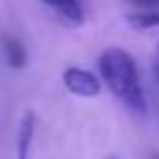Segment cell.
Instances as JSON below:
<instances>
[{
	"mask_svg": "<svg viewBox=\"0 0 159 159\" xmlns=\"http://www.w3.org/2000/svg\"><path fill=\"white\" fill-rule=\"evenodd\" d=\"M2 50H5V60H7V65L12 70H22L27 65V50L17 37H5Z\"/></svg>",
	"mask_w": 159,
	"mask_h": 159,
	"instance_id": "obj_6",
	"label": "cell"
},
{
	"mask_svg": "<svg viewBox=\"0 0 159 159\" xmlns=\"http://www.w3.org/2000/svg\"><path fill=\"white\" fill-rule=\"evenodd\" d=\"M157 50H159V47H157Z\"/></svg>",
	"mask_w": 159,
	"mask_h": 159,
	"instance_id": "obj_10",
	"label": "cell"
},
{
	"mask_svg": "<svg viewBox=\"0 0 159 159\" xmlns=\"http://www.w3.org/2000/svg\"><path fill=\"white\" fill-rule=\"evenodd\" d=\"M137 10H159V0H132Z\"/></svg>",
	"mask_w": 159,
	"mask_h": 159,
	"instance_id": "obj_7",
	"label": "cell"
},
{
	"mask_svg": "<svg viewBox=\"0 0 159 159\" xmlns=\"http://www.w3.org/2000/svg\"><path fill=\"white\" fill-rule=\"evenodd\" d=\"M157 77H159V65H157Z\"/></svg>",
	"mask_w": 159,
	"mask_h": 159,
	"instance_id": "obj_8",
	"label": "cell"
},
{
	"mask_svg": "<svg viewBox=\"0 0 159 159\" xmlns=\"http://www.w3.org/2000/svg\"><path fill=\"white\" fill-rule=\"evenodd\" d=\"M97 67H99L102 82L122 102V107L137 117H144L147 114V97L142 89V80H139L134 57L122 47H107V50H102Z\"/></svg>",
	"mask_w": 159,
	"mask_h": 159,
	"instance_id": "obj_1",
	"label": "cell"
},
{
	"mask_svg": "<svg viewBox=\"0 0 159 159\" xmlns=\"http://www.w3.org/2000/svg\"><path fill=\"white\" fill-rule=\"evenodd\" d=\"M109 159H117V157H109Z\"/></svg>",
	"mask_w": 159,
	"mask_h": 159,
	"instance_id": "obj_9",
	"label": "cell"
},
{
	"mask_svg": "<svg viewBox=\"0 0 159 159\" xmlns=\"http://www.w3.org/2000/svg\"><path fill=\"white\" fill-rule=\"evenodd\" d=\"M124 20L132 30H139V32L157 30L159 27V10H134V12H127Z\"/></svg>",
	"mask_w": 159,
	"mask_h": 159,
	"instance_id": "obj_5",
	"label": "cell"
},
{
	"mask_svg": "<svg viewBox=\"0 0 159 159\" xmlns=\"http://www.w3.org/2000/svg\"><path fill=\"white\" fill-rule=\"evenodd\" d=\"M32 137H35V112H25L17 127V149H15V159H30V147H32Z\"/></svg>",
	"mask_w": 159,
	"mask_h": 159,
	"instance_id": "obj_4",
	"label": "cell"
},
{
	"mask_svg": "<svg viewBox=\"0 0 159 159\" xmlns=\"http://www.w3.org/2000/svg\"><path fill=\"white\" fill-rule=\"evenodd\" d=\"M42 5H47L50 10H55V15L72 27H80L84 22V10L80 5V0H40Z\"/></svg>",
	"mask_w": 159,
	"mask_h": 159,
	"instance_id": "obj_3",
	"label": "cell"
},
{
	"mask_svg": "<svg viewBox=\"0 0 159 159\" xmlns=\"http://www.w3.org/2000/svg\"><path fill=\"white\" fill-rule=\"evenodd\" d=\"M62 84L75 97H97L102 92V77L84 67H65L62 70Z\"/></svg>",
	"mask_w": 159,
	"mask_h": 159,
	"instance_id": "obj_2",
	"label": "cell"
}]
</instances>
